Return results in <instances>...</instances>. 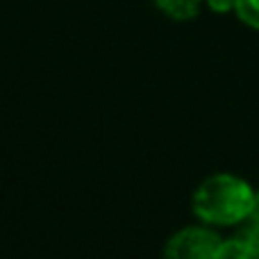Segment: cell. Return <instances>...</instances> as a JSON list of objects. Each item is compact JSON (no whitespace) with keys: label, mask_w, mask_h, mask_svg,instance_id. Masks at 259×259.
Masks as SVG:
<instances>
[{"label":"cell","mask_w":259,"mask_h":259,"mask_svg":"<svg viewBox=\"0 0 259 259\" xmlns=\"http://www.w3.org/2000/svg\"><path fill=\"white\" fill-rule=\"evenodd\" d=\"M255 189L250 182L232 173H214L196 187L191 211L209 228H237L250 216Z\"/></svg>","instance_id":"6da1fadb"},{"label":"cell","mask_w":259,"mask_h":259,"mask_svg":"<svg viewBox=\"0 0 259 259\" xmlns=\"http://www.w3.org/2000/svg\"><path fill=\"white\" fill-rule=\"evenodd\" d=\"M225 239L209 225H189L166 241L164 259H216Z\"/></svg>","instance_id":"7a4b0ae2"},{"label":"cell","mask_w":259,"mask_h":259,"mask_svg":"<svg viewBox=\"0 0 259 259\" xmlns=\"http://www.w3.org/2000/svg\"><path fill=\"white\" fill-rule=\"evenodd\" d=\"M152 3H155V7L166 18L178 21V23H187V21L198 18L205 0H152Z\"/></svg>","instance_id":"3957f363"},{"label":"cell","mask_w":259,"mask_h":259,"mask_svg":"<svg viewBox=\"0 0 259 259\" xmlns=\"http://www.w3.org/2000/svg\"><path fill=\"white\" fill-rule=\"evenodd\" d=\"M234 239L243 243L246 248H250L255 255H259V223L252 219H246L243 223L237 225V232H234Z\"/></svg>","instance_id":"277c9868"},{"label":"cell","mask_w":259,"mask_h":259,"mask_svg":"<svg viewBox=\"0 0 259 259\" xmlns=\"http://www.w3.org/2000/svg\"><path fill=\"white\" fill-rule=\"evenodd\" d=\"M234 16H237L243 25L252 27V30H259V0H237Z\"/></svg>","instance_id":"5b68a950"},{"label":"cell","mask_w":259,"mask_h":259,"mask_svg":"<svg viewBox=\"0 0 259 259\" xmlns=\"http://www.w3.org/2000/svg\"><path fill=\"white\" fill-rule=\"evenodd\" d=\"M216 259H259V255L250 250V248H246L239 239H225L223 241V248H221L219 257Z\"/></svg>","instance_id":"8992f818"},{"label":"cell","mask_w":259,"mask_h":259,"mask_svg":"<svg viewBox=\"0 0 259 259\" xmlns=\"http://www.w3.org/2000/svg\"><path fill=\"white\" fill-rule=\"evenodd\" d=\"M205 5L214 14H228V12H234L237 0H205Z\"/></svg>","instance_id":"52a82bcc"},{"label":"cell","mask_w":259,"mask_h":259,"mask_svg":"<svg viewBox=\"0 0 259 259\" xmlns=\"http://www.w3.org/2000/svg\"><path fill=\"white\" fill-rule=\"evenodd\" d=\"M248 219H252L259 223V191H255V202H252V209H250V216H248Z\"/></svg>","instance_id":"ba28073f"}]
</instances>
